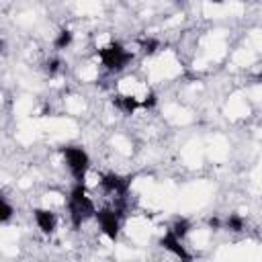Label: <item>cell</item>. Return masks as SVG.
<instances>
[{
	"instance_id": "8992f818",
	"label": "cell",
	"mask_w": 262,
	"mask_h": 262,
	"mask_svg": "<svg viewBox=\"0 0 262 262\" xmlns=\"http://www.w3.org/2000/svg\"><path fill=\"white\" fill-rule=\"evenodd\" d=\"M33 215H35V221H37V225H39V229L43 233H53L55 231L57 219L49 209H35Z\"/></svg>"
},
{
	"instance_id": "9c48e42d",
	"label": "cell",
	"mask_w": 262,
	"mask_h": 262,
	"mask_svg": "<svg viewBox=\"0 0 262 262\" xmlns=\"http://www.w3.org/2000/svg\"><path fill=\"white\" fill-rule=\"evenodd\" d=\"M70 43H72V31H68V29L59 31V33H57V37H55V41H53L55 49H66Z\"/></svg>"
},
{
	"instance_id": "3957f363",
	"label": "cell",
	"mask_w": 262,
	"mask_h": 262,
	"mask_svg": "<svg viewBox=\"0 0 262 262\" xmlns=\"http://www.w3.org/2000/svg\"><path fill=\"white\" fill-rule=\"evenodd\" d=\"M61 154H63V158H66V164H68L72 176H74L78 182H82L84 176H86V172H88V166H90L88 154H86L82 147H72V145H70V147H63Z\"/></svg>"
},
{
	"instance_id": "7a4b0ae2",
	"label": "cell",
	"mask_w": 262,
	"mask_h": 262,
	"mask_svg": "<svg viewBox=\"0 0 262 262\" xmlns=\"http://www.w3.org/2000/svg\"><path fill=\"white\" fill-rule=\"evenodd\" d=\"M98 55H100L102 66H104L106 70H111V72L123 70V68L131 61V57H133L121 43H108L106 47H102V49L98 51Z\"/></svg>"
},
{
	"instance_id": "52a82bcc",
	"label": "cell",
	"mask_w": 262,
	"mask_h": 262,
	"mask_svg": "<svg viewBox=\"0 0 262 262\" xmlns=\"http://www.w3.org/2000/svg\"><path fill=\"white\" fill-rule=\"evenodd\" d=\"M162 246H164V250L172 252L174 256H178V258H182V260H190V256L186 254V250L180 246V237H178L172 229L162 237Z\"/></svg>"
},
{
	"instance_id": "ba28073f",
	"label": "cell",
	"mask_w": 262,
	"mask_h": 262,
	"mask_svg": "<svg viewBox=\"0 0 262 262\" xmlns=\"http://www.w3.org/2000/svg\"><path fill=\"white\" fill-rule=\"evenodd\" d=\"M115 104H117L123 113H129V115H131L141 102H139L135 96H131V94H125V96H117V98H115Z\"/></svg>"
},
{
	"instance_id": "8fae6325",
	"label": "cell",
	"mask_w": 262,
	"mask_h": 262,
	"mask_svg": "<svg viewBox=\"0 0 262 262\" xmlns=\"http://www.w3.org/2000/svg\"><path fill=\"white\" fill-rule=\"evenodd\" d=\"M225 227L231 229V231H242L244 229V219L239 215H229L227 221H225Z\"/></svg>"
},
{
	"instance_id": "9a60e30c",
	"label": "cell",
	"mask_w": 262,
	"mask_h": 262,
	"mask_svg": "<svg viewBox=\"0 0 262 262\" xmlns=\"http://www.w3.org/2000/svg\"><path fill=\"white\" fill-rule=\"evenodd\" d=\"M59 70V59H51V61H47V72L49 74H55Z\"/></svg>"
},
{
	"instance_id": "e0dca14e",
	"label": "cell",
	"mask_w": 262,
	"mask_h": 262,
	"mask_svg": "<svg viewBox=\"0 0 262 262\" xmlns=\"http://www.w3.org/2000/svg\"><path fill=\"white\" fill-rule=\"evenodd\" d=\"M211 2H215V4H221V2H223V0H211Z\"/></svg>"
},
{
	"instance_id": "2e32d148",
	"label": "cell",
	"mask_w": 262,
	"mask_h": 262,
	"mask_svg": "<svg viewBox=\"0 0 262 262\" xmlns=\"http://www.w3.org/2000/svg\"><path fill=\"white\" fill-rule=\"evenodd\" d=\"M209 225H211V227H219V225H221V221H219L217 217H213V219H209Z\"/></svg>"
},
{
	"instance_id": "30bf717a",
	"label": "cell",
	"mask_w": 262,
	"mask_h": 262,
	"mask_svg": "<svg viewBox=\"0 0 262 262\" xmlns=\"http://www.w3.org/2000/svg\"><path fill=\"white\" fill-rule=\"evenodd\" d=\"M188 229H190V223H188L186 219H176V221H174V225H172V231H174L180 239L188 233Z\"/></svg>"
},
{
	"instance_id": "4fadbf2b",
	"label": "cell",
	"mask_w": 262,
	"mask_h": 262,
	"mask_svg": "<svg viewBox=\"0 0 262 262\" xmlns=\"http://www.w3.org/2000/svg\"><path fill=\"white\" fill-rule=\"evenodd\" d=\"M141 49H143V53L151 55V53H156V49H158V41H156V39H147V41L141 43Z\"/></svg>"
},
{
	"instance_id": "6da1fadb",
	"label": "cell",
	"mask_w": 262,
	"mask_h": 262,
	"mask_svg": "<svg viewBox=\"0 0 262 262\" xmlns=\"http://www.w3.org/2000/svg\"><path fill=\"white\" fill-rule=\"evenodd\" d=\"M68 207H70V217H72L74 227H80L88 217L96 215L94 203H92V199L86 194V186H84L82 182H78V184L72 188Z\"/></svg>"
},
{
	"instance_id": "277c9868",
	"label": "cell",
	"mask_w": 262,
	"mask_h": 262,
	"mask_svg": "<svg viewBox=\"0 0 262 262\" xmlns=\"http://www.w3.org/2000/svg\"><path fill=\"white\" fill-rule=\"evenodd\" d=\"M96 219H98V225L104 231V235L111 237V239H117V235H119V213L115 209H100L96 213Z\"/></svg>"
},
{
	"instance_id": "5bb4252c",
	"label": "cell",
	"mask_w": 262,
	"mask_h": 262,
	"mask_svg": "<svg viewBox=\"0 0 262 262\" xmlns=\"http://www.w3.org/2000/svg\"><path fill=\"white\" fill-rule=\"evenodd\" d=\"M154 104H156V94H154V92L145 94V98L141 100V106H145V108H151Z\"/></svg>"
},
{
	"instance_id": "7c38bea8",
	"label": "cell",
	"mask_w": 262,
	"mask_h": 262,
	"mask_svg": "<svg viewBox=\"0 0 262 262\" xmlns=\"http://www.w3.org/2000/svg\"><path fill=\"white\" fill-rule=\"evenodd\" d=\"M12 217V207L6 203V201H2L0 203V221L4 223V221H8Z\"/></svg>"
},
{
	"instance_id": "5b68a950",
	"label": "cell",
	"mask_w": 262,
	"mask_h": 262,
	"mask_svg": "<svg viewBox=\"0 0 262 262\" xmlns=\"http://www.w3.org/2000/svg\"><path fill=\"white\" fill-rule=\"evenodd\" d=\"M102 186L106 192L117 194V196H125V192L129 190V178H123L119 174H104L102 176Z\"/></svg>"
}]
</instances>
